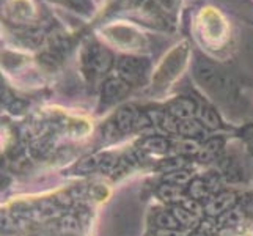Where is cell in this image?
Returning a JSON list of instances; mask_svg holds the SVG:
<instances>
[{
  "label": "cell",
  "instance_id": "1",
  "mask_svg": "<svg viewBox=\"0 0 253 236\" xmlns=\"http://www.w3.org/2000/svg\"><path fill=\"white\" fill-rule=\"evenodd\" d=\"M187 55H189L187 43H182V45L174 47L162 60L158 71H156V76L153 77V82L156 84V87H169V84L174 81L181 74L182 69H184L187 63Z\"/></svg>",
  "mask_w": 253,
  "mask_h": 236
},
{
  "label": "cell",
  "instance_id": "2",
  "mask_svg": "<svg viewBox=\"0 0 253 236\" xmlns=\"http://www.w3.org/2000/svg\"><path fill=\"white\" fill-rule=\"evenodd\" d=\"M202 29H203V35L209 41H220L226 35L225 21L212 8H208L206 11L202 13Z\"/></svg>",
  "mask_w": 253,
  "mask_h": 236
},
{
  "label": "cell",
  "instance_id": "3",
  "mask_svg": "<svg viewBox=\"0 0 253 236\" xmlns=\"http://www.w3.org/2000/svg\"><path fill=\"white\" fill-rule=\"evenodd\" d=\"M233 200H234V197L231 194H222V195H219V197L214 198L212 202L208 205L209 213H225V211H228V208L233 203Z\"/></svg>",
  "mask_w": 253,
  "mask_h": 236
},
{
  "label": "cell",
  "instance_id": "4",
  "mask_svg": "<svg viewBox=\"0 0 253 236\" xmlns=\"http://www.w3.org/2000/svg\"><path fill=\"white\" fill-rule=\"evenodd\" d=\"M158 194L161 198L164 200H169V202H176V200H179L182 197V190L179 189V186L176 185H164L159 188Z\"/></svg>",
  "mask_w": 253,
  "mask_h": 236
},
{
  "label": "cell",
  "instance_id": "5",
  "mask_svg": "<svg viewBox=\"0 0 253 236\" xmlns=\"http://www.w3.org/2000/svg\"><path fill=\"white\" fill-rule=\"evenodd\" d=\"M171 213H173V216L176 217V221L181 224V225H192L195 222V216L192 214V211L190 209H187V208H184V206H174L173 209H171Z\"/></svg>",
  "mask_w": 253,
  "mask_h": 236
},
{
  "label": "cell",
  "instance_id": "6",
  "mask_svg": "<svg viewBox=\"0 0 253 236\" xmlns=\"http://www.w3.org/2000/svg\"><path fill=\"white\" fill-rule=\"evenodd\" d=\"M156 222H158L159 227L167 230H174L179 225V222L176 221V217L173 216V213H161L156 217Z\"/></svg>",
  "mask_w": 253,
  "mask_h": 236
},
{
  "label": "cell",
  "instance_id": "7",
  "mask_svg": "<svg viewBox=\"0 0 253 236\" xmlns=\"http://www.w3.org/2000/svg\"><path fill=\"white\" fill-rule=\"evenodd\" d=\"M208 190H209V185L202 180H197L194 181L190 185L189 188V192H190V195L194 197V198H203L206 194H208Z\"/></svg>",
  "mask_w": 253,
  "mask_h": 236
},
{
  "label": "cell",
  "instance_id": "8",
  "mask_svg": "<svg viewBox=\"0 0 253 236\" xmlns=\"http://www.w3.org/2000/svg\"><path fill=\"white\" fill-rule=\"evenodd\" d=\"M142 146H143V150H148V151H164L165 148H167V142L161 137H151V139H148V141H145Z\"/></svg>",
  "mask_w": 253,
  "mask_h": 236
},
{
  "label": "cell",
  "instance_id": "9",
  "mask_svg": "<svg viewBox=\"0 0 253 236\" xmlns=\"http://www.w3.org/2000/svg\"><path fill=\"white\" fill-rule=\"evenodd\" d=\"M165 180L171 183V185L178 186V185H182V183H187L190 180V175L186 170H174V172H170L167 177H165Z\"/></svg>",
  "mask_w": 253,
  "mask_h": 236
},
{
  "label": "cell",
  "instance_id": "10",
  "mask_svg": "<svg viewBox=\"0 0 253 236\" xmlns=\"http://www.w3.org/2000/svg\"><path fill=\"white\" fill-rule=\"evenodd\" d=\"M132 123H134L132 113L127 112L126 109H125L123 112H120L118 120H117V125H118V129H120V131H127L130 126H132Z\"/></svg>",
  "mask_w": 253,
  "mask_h": 236
},
{
  "label": "cell",
  "instance_id": "11",
  "mask_svg": "<svg viewBox=\"0 0 253 236\" xmlns=\"http://www.w3.org/2000/svg\"><path fill=\"white\" fill-rule=\"evenodd\" d=\"M241 219H242V214L239 211H236V209H231L230 211L228 209V211H225V214L222 216L220 221L226 225H236L241 222Z\"/></svg>",
  "mask_w": 253,
  "mask_h": 236
},
{
  "label": "cell",
  "instance_id": "12",
  "mask_svg": "<svg viewBox=\"0 0 253 236\" xmlns=\"http://www.w3.org/2000/svg\"><path fill=\"white\" fill-rule=\"evenodd\" d=\"M222 146V141H217V139H214V141H209L206 145H205V153H203V157L205 159H208V157L214 156L217 151L220 150Z\"/></svg>",
  "mask_w": 253,
  "mask_h": 236
},
{
  "label": "cell",
  "instance_id": "13",
  "mask_svg": "<svg viewBox=\"0 0 253 236\" xmlns=\"http://www.w3.org/2000/svg\"><path fill=\"white\" fill-rule=\"evenodd\" d=\"M179 131L184 136H195V134H198L200 133V126L197 125V123H194V121H186V123H182L181 126H179Z\"/></svg>",
  "mask_w": 253,
  "mask_h": 236
},
{
  "label": "cell",
  "instance_id": "14",
  "mask_svg": "<svg viewBox=\"0 0 253 236\" xmlns=\"http://www.w3.org/2000/svg\"><path fill=\"white\" fill-rule=\"evenodd\" d=\"M206 123H208L209 126L215 128V126H219V118H217L211 110H208V112H206Z\"/></svg>",
  "mask_w": 253,
  "mask_h": 236
},
{
  "label": "cell",
  "instance_id": "15",
  "mask_svg": "<svg viewBox=\"0 0 253 236\" xmlns=\"http://www.w3.org/2000/svg\"><path fill=\"white\" fill-rule=\"evenodd\" d=\"M192 236H206V235H203V233H195V235H192Z\"/></svg>",
  "mask_w": 253,
  "mask_h": 236
}]
</instances>
